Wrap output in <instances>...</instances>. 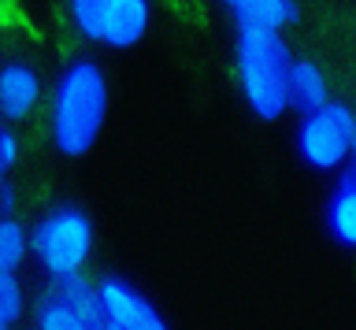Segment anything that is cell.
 Returning <instances> with one entry per match:
<instances>
[{
	"mask_svg": "<svg viewBox=\"0 0 356 330\" xmlns=\"http://www.w3.org/2000/svg\"><path fill=\"white\" fill-rule=\"evenodd\" d=\"M108 115V79L97 60L67 63L52 90V141L63 156H86L104 130Z\"/></svg>",
	"mask_w": 356,
	"mask_h": 330,
	"instance_id": "6da1fadb",
	"label": "cell"
},
{
	"mask_svg": "<svg viewBox=\"0 0 356 330\" xmlns=\"http://www.w3.org/2000/svg\"><path fill=\"white\" fill-rule=\"evenodd\" d=\"M245 101L260 119H278L289 108L293 52L278 30H238L234 41Z\"/></svg>",
	"mask_w": 356,
	"mask_h": 330,
	"instance_id": "7a4b0ae2",
	"label": "cell"
},
{
	"mask_svg": "<svg viewBox=\"0 0 356 330\" xmlns=\"http://www.w3.org/2000/svg\"><path fill=\"white\" fill-rule=\"evenodd\" d=\"M30 249L38 252L41 267L52 274V282L82 274L89 252H93V223L82 208L56 204L44 212L30 230Z\"/></svg>",
	"mask_w": 356,
	"mask_h": 330,
	"instance_id": "3957f363",
	"label": "cell"
},
{
	"mask_svg": "<svg viewBox=\"0 0 356 330\" xmlns=\"http://www.w3.org/2000/svg\"><path fill=\"white\" fill-rule=\"evenodd\" d=\"M71 19L82 38L111 49H130L149 30L152 8L145 0H74Z\"/></svg>",
	"mask_w": 356,
	"mask_h": 330,
	"instance_id": "277c9868",
	"label": "cell"
},
{
	"mask_svg": "<svg viewBox=\"0 0 356 330\" xmlns=\"http://www.w3.org/2000/svg\"><path fill=\"white\" fill-rule=\"evenodd\" d=\"M353 145H356V112L349 104L334 101L327 112L305 115L297 126V152L316 171H334L345 160H353Z\"/></svg>",
	"mask_w": 356,
	"mask_h": 330,
	"instance_id": "5b68a950",
	"label": "cell"
},
{
	"mask_svg": "<svg viewBox=\"0 0 356 330\" xmlns=\"http://www.w3.org/2000/svg\"><path fill=\"white\" fill-rule=\"evenodd\" d=\"M100 301H104L108 323L122 327V330H171L163 323V315L152 308L149 297H141V290H134L127 279L119 274H108V279L97 282Z\"/></svg>",
	"mask_w": 356,
	"mask_h": 330,
	"instance_id": "8992f818",
	"label": "cell"
},
{
	"mask_svg": "<svg viewBox=\"0 0 356 330\" xmlns=\"http://www.w3.org/2000/svg\"><path fill=\"white\" fill-rule=\"evenodd\" d=\"M41 101V74L26 60H8L0 67V115L8 123L26 119Z\"/></svg>",
	"mask_w": 356,
	"mask_h": 330,
	"instance_id": "52a82bcc",
	"label": "cell"
},
{
	"mask_svg": "<svg viewBox=\"0 0 356 330\" xmlns=\"http://www.w3.org/2000/svg\"><path fill=\"white\" fill-rule=\"evenodd\" d=\"M227 12L238 30H282L300 19V8L289 0H230Z\"/></svg>",
	"mask_w": 356,
	"mask_h": 330,
	"instance_id": "ba28073f",
	"label": "cell"
},
{
	"mask_svg": "<svg viewBox=\"0 0 356 330\" xmlns=\"http://www.w3.org/2000/svg\"><path fill=\"white\" fill-rule=\"evenodd\" d=\"M334 101H330V90H327V74L319 71V63L312 60H293V71H289V108L305 115H316V112H327Z\"/></svg>",
	"mask_w": 356,
	"mask_h": 330,
	"instance_id": "9c48e42d",
	"label": "cell"
},
{
	"mask_svg": "<svg viewBox=\"0 0 356 330\" xmlns=\"http://www.w3.org/2000/svg\"><path fill=\"white\" fill-rule=\"evenodd\" d=\"M327 226L338 245L356 249V179L349 171L341 174V182L334 185V193L327 201Z\"/></svg>",
	"mask_w": 356,
	"mask_h": 330,
	"instance_id": "30bf717a",
	"label": "cell"
},
{
	"mask_svg": "<svg viewBox=\"0 0 356 330\" xmlns=\"http://www.w3.org/2000/svg\"><path fill=\"white\" fill-rule=\"evenodd\" d=\"M52 293L60 297L67 308H74L82 319H89V323H97V327H108V312H104V301H100V290H97L93 282H86L82 274L56 282Z\"/></svg>",
	"mask_w": 356,
	"mask_h": 330,
	"instance_id": "8fae6325",
	"label": "cell"
},
{
	"mask_svg": "<svg viewBox=\"0 0 356 330\" xmlns=\"http://www.w3.org/2000/svg\"><path fill=\"white\" fill-rule=\"evenodd\" d=\"M38 330H108L82 319L74 308H67L56 293H44V301L38 304Z\"/></svg>",
	"mask_w": 356,
	"mask_h": 330,
	"instance_id": "7c38bea8",
	"label": "cell"
},
{
	"mask_svg": "<svg viewBox=\"0 0 356 330\" xmlns=\"http://www.w3.org/2000/svg\"><path fill=\"white\" fill-rule=\"evenodd\" d=\"M30 252V230L19 219H4L0 223V271L15 274V267H22Z\"/></svg>",
	"mask_w": 356,
	"mask_h": 330,
	"instance_id": "4fadbf2b",
	"label": "cell"
},
{
	"mask_svg": "<svg viewBox=\"0 0 356 330\" xmlns=\"http://www.w3.org/2000/svg\"><path fill=\"white\" fill-rule=\"evenodd\" d=\"M22 319V282L0 271V330H11Z\"/></svg>",
	"mask_w": 356,
	"mask_h": 330,
	"instance_id": "5bb4252c",
	"label": "cell"
},
{
	"mask_svg": "<svg viewBox=\"0 0 356 330\" xmlns=\"http://www.w3.org/2000/svg\"><path fill=\"white\" fill-rule=\"evenodd\" d=\"M15 163H19V138L11 134V126H4L0 130V167L11 171Z\"/></svg>",
	"mask_w": 356,
	"mask_h": 330,
	"instance_id": "9a60e30c",
	"label": "cell"
},
{
	"mask_svg": "<svg viewBox=\"0 0 356 330\" xmlns=\"http://www.w3.org/2000/svg\"><path fill=\"white\" fill-rule=\"evenodd\" d=\"M0 212H4V219H11V212H15V185H11V179L0 182Z\"/></svg>",
	"mask_w": 356,
	"mask_h": 330,
	"instance_id": "2e32d148",
	"label": "cell"
},
{
	"mask_svg": "<svg viewBox=\"0 0 356 330\" xmlns=\"http://www.w3.org/2000/svg\"><path fill=\"white\" fill-rule=\"evenodd\" d=\"M349 174L356 179V145H353V160H349Z\"/></svg>",
	"mask_w": 356,
	"mask_h": 330,
	"instance_id": "e0dca14e",
	"label": "cell"
},
{
	"mask_svg": "<svg viewBox=\"0 0 356 330\" xmlns=\"http://www.w3.org/2000/svg\"><path fill=\"white\" fill-rule=\"evenodd\" d=\"M108 330H122V327H111V323H108Z\"/></svg>",
	"mask_w": 356,
	"mask_h": 330,
	"instance_id": "ac0fdd59",
	"label": "cell"
}]
</instances>
